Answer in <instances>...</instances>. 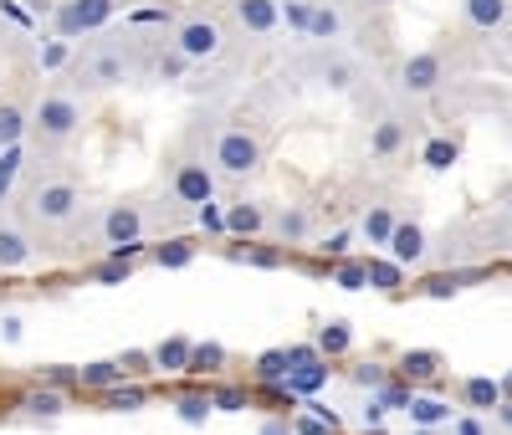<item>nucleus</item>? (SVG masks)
I'll return each mask as SVG.
<instances>
[{"mask_svg":"<svg viewBox=\"0 0 512 435\" xmlns=\"http://www.w3.org/2000/svg\"><path fill=\"white\" fill-rule=\"evenodd\" d=\"M82 128V103L77 98H67V93H47L36 103V113H31V123H26V134H31V144L36 149H62L72 134Z\"/></svg>","mask_w":512,"mask_h":435,"instance_id":"obj_1","label":"nucleus"},{"mask_svg":"<svg viewBox=\"0 0 512 435\" xmlns=\"http://www.w3.org/2000/svg\"><path fill=\"white\" fill-rule=\"evenodd\" d=\"M262 154H267V149H262V134H256V128H241V123L221 128L216 144H210V164H216L221 174H231V180L262 169Z\"/></svg>","mask_w":512,"mask_h":435,"instance_id":"obj_2","label":"nucleus"},{"mask_svg":"<svg viewBox=\"0 0 512 435\" xmlns=\"http://www.w3.org/2000/svg\"><path fill=\"white\" fill-rule=\"evenodd\" d=\"M77 210H82V190L72 180H41L26 190V215L36 226H67Z\"/></svg>","mask_w":512,"mask_h":435,"instance_id":"obj_3","label":"nucleus"},{"mask_svg":"<svg viewBox=\"0 0 512 435\" xmlns=\"http://www.w3.org/2000/svg\"><path fill=\"white\" fill-rule=\"evenodd\" d=\"M113 11H118V0H62L57 6V36L72 41L82 31H98V26L113 21Z\"/></svg>","mask_w":512,"mask_h":435,"instance_id":"obj_4","label":"nucleus"},{"mask_svg":"<svg viewBox=\"0 0 512 435\" xmlns=\"http://www.w3.org/2000/svg\"><path fill=\"white\" fill-rule=\"evenodd\" d=\"M169 190H175L180 205H205L210 195H216V174H210L205 159H175V169H169Z\"/></svg>","mask_w":512,"mask_h":435,"instance_id":"obj_5","label":"nucleus"},{"mask_svg":"<svg viewBox=\"0 0 512 435\" xmlns=\"http://www.w3.org/2000/svg\"><path fill=\"white\" fill-rule=\"evenodd\" d=\"M441 82H446V57L441 52H415V57L400 62V93H410V98H431Z\"/></svg>","mask_w":512,"mask_h":435,"instance_id":"obj_6","label":"nucleus"},{"mask_svg":"<svg viewBox=\"0 0 512 435\" xmlns=\"http://www.w3.org/2000/svg\"><path fill=\"white\" fill-rule=\"evenodd\" d=\"M169 47H180L190 62H210V57H221V26L210 21V16H190L175 26V41Z\"/></svg>","mask_w":512,"mask_h":435,"instance_id":"obj_7","label":"nucleus"},{"mask_svg":"<svg viewBox=\"0 0 512 435\" xmlns=\"http://www.w3.org/2000/svg\"><path fill=\"white\" fill-rule=\"evenodd\" d=\"M144 210L139 205H108V215H103V241L108 246H139L144 241Z\"/></svg>","mask_w":512,"mask_h":435,"instance_id":"obj_8","label":"nucleus"},{"mask_svg":"<svg viewBox=\"0 0 512 435\" xmlns=\"http://www.w3.org/2000/svg\"><path fill=\"white\" fill-rule=\"evenodd\" d=\"M384 256L400 261L405 272H410V267H420V261H425V231H420L415 221H395L390 241H384Z\"/></svg>","mask_w":512,"mask_h":435,"instance_id":"obj_9","label":"nucleus"},{"mask_svg":"<svg viewBox=\"0 0 512 435\" xmlns=\"http://www.w3.org/2000/svg\"><path fill=\"white\" fill-rule=\"evenodd\" d=\"M231 11H236V26L246 36H272L282 26V11H277V0H231Z\"/></svg>","mask_w":512,"mask_h":435,"instance_id":"obj_10","label":"nucleus"},{"mask_svg":"<svg viewBox=\"0 0 512 435\" xmlns=\"http://www.w3.org/2000/svg\"><path fill=\"white\" fill-rule=\"evenodd\" d=\"M405 144H410V123L395 118V113L379 118V123L369 128V154H374V159H390V154H400Z\"/></svg>","mask_w":512,"mask_h":435,"instance_id":"obj_11","label":"nucleus"},{"mask_svg":"<svg viewBox=\"0 0 512 435\" xmlns=\"http://www.w3.org/2000/svg\"><path fill=\"white\" fill-rule=\"evenodd\" d=\"M262 231H267V210L256 200L226 205V236H262Z\"/></svg>","mask_w":512,"mask_h":435,"instance_id":"obj_12","label":"nucleus"},{"mask_svg":"<svg viewBox=\"0 0 512 435\" xmlns=\"http://www.w3.org/2000/svg\"><path fill=\"white\" fill-rule=\"evenodd\" d=\"M461 11L477 31H502L512 21V0H461Z\"/></svg>","mask_w":512,"mask_h":435,"instance_id":"obj_13","label":"nucleus"},{"mask_svg":"<svg viewBox=\"0 0 512 435\" xmlns=\"http://www.w3.org/2000/svg\"><path fill=\"white\" fill-rule=\"evenodd\" d=\"M308 41H318V47H328V41L344 36V16H338L328 0H313V11H308V26H303Z\"/></svg>","mask_w":512,"mask_h":435,"instance_id":"obj_14","label":"nucleus"},{"mask_svg":"<svg viewBox=\"0 0 512 435\" xmlns=\"http://www.w3.org/2000/svg\"><path fill=\"white\" fill-rule=\"evenodd\" d=\"M272 231H277V241L282 246H303L308 236H313V215L303 210V205H287L277 221H272Z\"/></svg>","mask_w":512,"mask_h":435,"instance_id":"obj_15","label":"nucleus"},{"mask_svg":"<svg viewBox=\"0 0 512 435\" xmlns=\"http://www.w3.org/2000/svg\"><path fill=\"white\" fill-rule=\"evenodd\" d=\"M31 267V241L16 226H0V272H21Z\"/></svg>","mask_w":512,"mask_h":435,"instance_id":"obj_16","label":"nucleus"},{"mask_svg":"<svg viewBox=\"0 0 512 435\" xmlns=\"http://www.w3.org/2000/svg\"><path fill=\"white\" fill-rule=\"evenodd\" d=\"M82 77H88L93 87H118V82H128V62H123L118 52H98Z\"/></svg>","mask_w":512,"mask_h":435,"instance_id":"obj_17","label":"nucleus"},{"mask_svg":"<svg viewBox=\"0 0 512 435\" xmlns=\"http://www.w3.org/2000/svg\"><path fill=\"white\" fill-rule=\"evenodd\" d=\"M349 348H354V328H349L344 318H333V323L318 328V354H323V359H344Z\"/></svg>","mask_w":512,"mask_h":435,"instance_id":"obj_18","label":"nucleus"},{"mask_svg":"<svg viewBox=\"0 0 512 435\" xmlns=\"http://www.w3.org/2000/svg\"><path fill=\"white\" fill-rule=\"evenodd\" d=\"M159 369H169V374H185L190 369V338L185 333H175V338H164V343H154V354H149Z\"/></svg>","mask_w":512,"mask_h":435,"instance_id":"obj_19","label":"nucleus"},{"mask_svg":"<svg viewBox=\"0 0 512 435\" xmlns=\"http://www.w3.org/2000/svg\"><path fill=\"white\" fill-rule=\"evenodd\" d=\"M123 374H128L123 364L98 359V364H82V369H77V384H82V389H103V395H108L113 384H123Z\"/></svg>","mask_w":512,"mask_h":435,"instance_id":"obj_20","label":"nucleus"},{"mask_svg":"<svg viewBox=\"0 0 512 435\" xmlns=\"http://www.w3.org/2000/svg\"><path fill=\"white\" fill-rule=\"evenodd\" d=\"M21 410H26V415H36V420H57V415L67 410V400H62V389H52V384H47V389H31V395L21 400Z\"/></svg>","mask_w":512,"mask_h":435,"instance_id":"obj_21","label":"nucleus"},{"mask_svg":"<svg viewBox=\"0 0 512 435\" xmlns=\"http://www.w3.org/2000/svg\"><path fill=\"white\" fill-rule=\"evenodd\" d=\"M26 108L21 103H0V149H16L26 139Z\"/></svg>","mask_w":512,"mask_h":435,"instance_id":"obj_22","label":"nucleus"},{"mask_svg":"<svg viewBox=\"0 0 512 435\" xmlns=\"http://www.w3.org/2000/svg\"><path fill=\"white\" fill-rule=\"evenodd\" d=\"M436 369H441V354H431V348H415V354H405V359H400V374H405L410 384L436 379Z\"/></svg>","mask_w":512,"mask_h":435,"instance_id":"obj_23","label":"nucleus"},{"mask_svg":"<svg viewBox=\"0 0 512 435\" xmlns=\"http://www.w3.org/2000/svg\"><path fill=\"white\" fill-rule=\"evenodd\" d=\"M359 231L369 236V246H384V241H390V231H395V210H390V205H369V215H364Z\"/></svg>","mask_w":512,"mask_h":435,"instance_id":"obj_24","label":"nucleus"},{"mask_svg":"<svg viewBox=\"0 0 512 435\" xmlns=\"http://www.w3.org/2000/svg\"><path fill=\"white\" fill-rule=\"evenodd\" d=\"M318 77H323V87H333V93H349L354 77H359V67H354V62H344V57H328Z\"/></svg>","mask_w":512,"mask_h":435,"instance_id":"obj_25","label":"nucleus"},{"mask_svg":"<svg viewBox=\"0 0 512 435\" xmlns=\"http://www.w3.org/2000/svg\"><path fill=\"white\" fill-rule=\"evenodd\" d=\"M323 379H328V364H318V359H313V364H303V369H287V384H282V389H297V395H313V389H318Z\"/></svg>","mask_w":512,"mask_h":435,"instance_id":"obj_26","label":"nucleus"},{"mask_svg":"<svg viewBox=\"0 0 512 435\" xmlns=\"http://www.w3.org/2000/svg\"><path fill=\"white\" fill-rule=\"evenodd\" d=\"M154 261H159L164 272H180V267H190V261H195V241H164L154 251Z\"/></svg>","mask_w":512,"mask_h":435,"instance_id":"obj_27","label":"nucleus"},{"mask_svg":"<svg viewBox=\"0 0 512 435\" xmlns=\"http://www.w3.org/2000/svg\"><path fill=\"white\" fill-rule=\"evenodd\" d=\"M226 364V348L221 343H190V369L185 374H210Z\"/></svg>","mask_w":512,"mask_h":435,"instance_id":"obj_28","label":"nucleus"},{"mask_svg":"<svg viewBox=\"0 0 512 435\" xmlns=\"http://www.w3.org/2000/svg\"><path fill=\"white\" fill-rule=\"evenodd\" d=\"M466 400H472L477 410H497L502 405V389H497V379L477 374V379H466Z\"/></svg>","mask_w":512,"mask_h":435,"instance_id":"obj_29","label":"nucleus"},{"mask_svg":"<svg viewBox=\"0 0 512 435\" xmlns=\"http://www.w3.org/2000/svg\"><path fill=\"white\" fill-rule=\"evenodd\" d=\"M364 267H369V287H379V292H395L400 277H405V267L390 261V256H384V261H364Z\"/></svg>","mask_w":512,"mask_h":435,"instance_id":"obj_30","label":"nucleus"},{"mask_svg":"<svg viewBox=\"0 0 512 435\" xmlns=\"http://www.w3.org/2000/svg\"><path fill=\"white\" fill-rule=\"evenodd\" d=\"M256 384H287V348H272L256 359Z\"/></svg>","mask_w":512,"mask_h":435,"instance_id":"obj_31","label":"nucleus"},{"mask_svg":"<svg viewBox=\"0 0 512 435\" xmlns=\"http://www.w3.org/2000/svg\"><path fill=\"white\" fill-rule=\"evenodd\" d=\"M185 67H190V57H185L180 47H164V52H159V62H154V77H159V82H180V77H185Z\"/></svg>","mask_w":512,"mask_h":435,"instance_id":"obj_32","label":"nucleus"},{"mask_svg":"<svg viewBox=\"0 0 512 435\" xmlns=\"http://www.w3.org/2000/svg\"><path fill=\"white\" fill-rule=\"evenodd\" d=\"M175 410H180V420H185V425H205L216 405H210V395H180V400H175Z\"/></svg>","mask_w":512,"mask_h":435,"instance_id":"obj_33","label":"nucleus"},{"mask_svg":"<svg viewBox=\"0 0 512 435\" xmlns=\"http://www.w3.org/2000/svg\"><path fill=\"white\" fill-rule=\"evenodd\" d=\"M456 154H461V149H456V139H431L420 159H425V169H451V164H456Z\"/></svg>","mask_w":512,"mask_h":435,"instance_id":"obj_34","label":"nucleus"},{"mask_svg":"<svg viewBox=\"0 0 512 435\" xmlns=\"http://www.w3.org/2000/svg\"><path fill=\"white\" fill-rule=\"evenodd\" d=\"M446 415H451V410H446L441 400H415V395H410V420H415V425H441Z\"/></svg>","mask_w":512,"mask_h":435,"instance_id":"obj_35","label":"nucleus"},{"mask_svg":"<svg viewBox=\"0 0 512 435\" xmlns=\"http://www.w3.org/2000/svg\"><path fill=\"white\" fill-rule=\"evenodd\" d=\"M16 174H21V144H16V149H0V200L11 195Z\"/></svg>","mask_w":512,"mask_h":435,"instance_id":"obj_36","label":"nucleus"},{"mask_svg":"<svg viewBox=\"0 0 512 435\" xmlns=\"http://www.w3.org/2000/svg\"><path fill=\"white\" fill-rule=\"evenodd\" d=\"M333 282L344 292H359V287H369V267H364V261H344V267L333 272Z\"/></svg>","mask_w":512,"mask_h":435,"instance_id":"obj_37","label":"nucleus"},{"mask_svg":"<svg viewBox=\"0 0 512 435\" xmlns=\"http://www.w3.org/2000/svg\"><path fill=\"white\" fill-rule=\"evenodd\" d=\"M144 400H149V395H144V389H134V384H113V389H108V405H113V410H144Z\"/></svg>","mask_w":512,"mask_h":435,"instance_id":"obj_38","label":"nucleus"},{"mask_svg":"<svg viewBox=\"0 0 512 435\" xmlns=\"http://www.w3.org/2000/svg\"><path fill=\"white\" fill-rule=\"evenodd\" d=\"M277 11H282V21H287L292 31H303V26H308V11H313V0H277Z\"/></svg>","mask_w":512,"mask_h":435,"instance_id":"obj_39","label":"nucleus"},{"mask_svg":"<svg viewBox=\"0 0 512 435\" xmlns=\"http://www.w3.org/2000/svg\"><path fill=\"white\" fill-rule=\"evenodd\" d=\"M67 57H72V41H47V47H41V67L47 72H57V67H67Z\"/></svg>","mask_w":512,"mask_h":435,"instance_id":"obj_40","label":"nucleus"},{"mask_svg":"<svg viewBox=\"0 0 512 435\" xmlns=\"http://www.w3.org/2000/svg\"><path fill=\"white\" fill-rule=\"evenodd\" d=\"M359 389H384V384H390V374H384V364H359L354 374H349Z\"/></svg>","mask_w":512,"mask_h":435,"instance_id":"obj_41","label":"nucleus"},{"mask_svg":"<svg viewBox=\"0 0 512 435\" xmlns=\"http://www.w3.org/2000/svg\"><path fill=\"white\" fill-rule=\"evenodd\" d=\"M236 256H241V261H251V267H282V261H287V251H251V246H246V251H236Z\"/></svg>","mask_w":512,"mask_h":435,"instance_id":"obj_42","label":"nucleus"},{"mask_svg":"<svg viewBox=\"0 0 512 435\" xmlns=\"http://www.w3.org/2000/svg\"><path fill=\"white\" fill-rule=\"evenodd\" d=\"M292 435H338V430H333V425H328V420H318V415H313V410H308V415H303V420H297V425H292Z\"/></svg>","mask_w":512,"mask_h":435,"instance_id":"obj_43","label":"nucleus"},{"mask_svg":"<svg viewBox=\"0 0 512 435\" xmlns=\"http://www.w3.org/2000/svg\"><path fill=\"white\" fill-rule=\"evenodd\" d=\"M200 226L205 231H226V210H216V200H205L200 205Z\"/></svg>","mask_w":512,"mask_h":435,"instance_id":"obj_44","label":"nucleus"},{"mask_svg":"<svg viewBox=\"0 0 512 435\" xmlns=\"http://www.w3.org/2000/svg\"><path fill=\"white\" fill-rule=\"evenodd\" d=\"M210 405L216 410H246V395L241 389H221V395H210Z\"/></svg>","mask_w":512,"mask_h":435,"instance_id":"obj_45","label":"nucleus"},{"mask_svg":"<svg viewBox=\"0 0 512 435\" xmlns=\"http://www.w3.org/2000/svg\"><path fill=\"white\" fill-rule=\"evenodd\" d=\"M349 241H354V231H333V236L323 241V251H328V256H344V251H349Z\"/></svg>","mask_w":512,"mask_h":435,"instance_id":"obj_46","label":"nucleus"},{"mask_svg":"<svg viewBox=\"0 0 512 435\" xmlns=\"http://www.w3.org/2000/svg\"><path fill=\"white\" fill-rule=\"evenodd\" d=\"M21 333H26V328H21V318H16V313L0 318V338H6V343H21Z\"/></svg>","mask_w":512,"mask_h":435,"instance_id":"obj_47","label":"nucleus"},{"mask_svg":"<svg viewBox=\"0 0 512 435\" xmlns=\"http://www.w3.org/2000/svg\"><path fill=\"white\" fill-rule=\"evenodd\" d=\"M47 384H52V389H62V384H77V369L57 364V369H47Z\"/></svg>","mask_w":512,"mask_h":435,"instance_id":"obj_48","label":"nucleus"},{"mask_svg":"<svg viewBox=\"0 0 512 435\" xmlns=\"http://www.w3.org/2000/svg\"><path fill=\"white\" fill-rule=\"evenodd\" d=\"M456 292V277H441V282H431V297H451Z\"/></svg>","mask_w":512,"mask_h":435,"instance_id":"obj_49","label":"nucleus"},{"mask_svg":"<svg viewBox=\"0 0 512 435\" xmlns=\"http://www.w3.org/2000/svg\"><path fill=\"white\" fill-rule=\"evenodd\" d=\"M262 435H292L287 420H262Z\"/></svg>","mask_w":512,"mask_h":435,"instance_id":"obj_50","label":"nucleus"},{"mask_svg":"<svg viewBox=\"0 0 512 435\" xmlns=\"http://www.w3.org/2000/svg\"><path fill=\"white\" fill-rule=\"evenodd\" d=\"M456 435H487L477 420H456Z\"/></svg>","mask_w":512,"mask_h":435,"instance_id":"obj_51","label":"nucleus"},{"mask_svg":"<svg viewBox=\"0 0 512 435\" xmlns=\"http://www.w3.org/2000/svg\"><path fill=\"white\" fill-rule=\"evenodd\" d=\"M497 389H502V400H512V374H502V379H497Z\"/></svg>","mask_w":512,"mask_h":435,"instance_id":"obj_52","label":"nucleus"},{"mask_svg":"<svg viewBox=\"0 0 512 435\" xmlns=\"http://www.w3.org/2000/svg\"><path fill=\"white\" fill-rule=\"evenodd\" d=\"M502 425H507V430H512V400H507V405H502Z\"/></svg>","mask_w":512,"mask_h":435,"instance_id":"obj_53","label":"nucleus"},{"mask_svg":"<svg viewBox=\"0 0 512 435\" xmlns=\"http://www.w3.org/2000/svg\"><path fill=\"white\" fill-rule=\"evenodd\" d=\"M369 6H390V0H369Z\"/></svg>","mask_w":512,"mask_h":435,"instance_id":"obj_54","label":"nucleus"}]
</instances>
